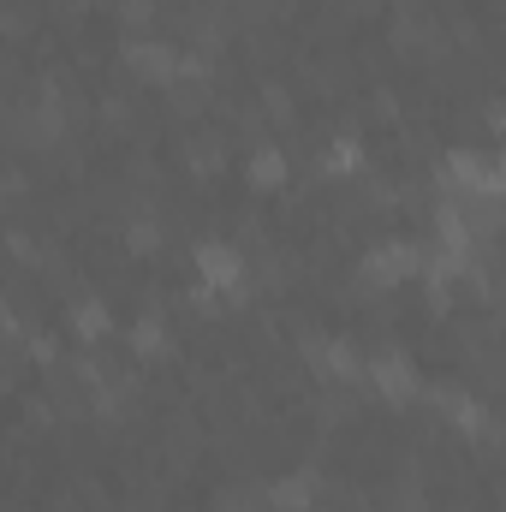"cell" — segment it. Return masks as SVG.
I'll use <instances>...</instances> for the list:
<instances>
[{"label": "cell", "mask_w": 506, "mask_h": 512, "mask_svg": "<svg viewBox=\"0 0 506 512\" xmlns=\"http://www.w3.org/2000/svg\"><path fill=\"white\" fill-rule=\"evenodd\" d=\"M423 268V256L411 251V245H387V251H376L370 262H364V274L376 280V286H393V280H411Z\"/></svg>", "instance_id": "6da1fadb"}, {"label": "cell", "mask_w": 506, "mask_h": 512, "mask_svg": "<svg viewBox=\"0 0 506 512\" xmlns=\"http://www.w3.org/2000/svg\"><path fill=\"white\" fill-rule=\"evenodd\" d=\"M197 262H203V280L209 286H233L239 280V251H227V245H203Z\"/></svg>", "instance_id": "7a4b0ae2"}, {"label": "cell", "mask_w": 506, "mask_h": 512, "mask_svg": "<svg viewBox=\"0 0 506 512\" xmlns=\"http://www.w3.org/2000/svg\"><path fill=\"white\" fill-rule=\"evenodd\" d=\"M370 382H376L381 393H411L417 376H411V364H399V358H376V364H370Z\"/></svg>", "instance_id": "3957f363"}, {"label": "cell", "mask_w": 506, "mask_h": 512, "mask_svg": "<svg viewBox=\"0 0 506 512\" xmlns=\"http://www.w3.org/2000/svg\"><path fill=\"white\" fill-rule=\"evenodd\" d=\"M131 60H137L143 78H173V72H179V54H173V48H155V42L131 48Z\"/></svg>", "instance_id": "277c9868"}]
</instances>
